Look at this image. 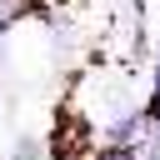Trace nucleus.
I'll use <instances>...</instances> for the list:
<instances>
[{"label": "nucleus", "instance_id": "1", "mask_svg": "<svg viewBox=\"0 0 160 160\" xmlns=\"http://www.w3.org/2000/svg\"><path fill=\"white\" fill-rule=\"evenodd\" d=\"M145 135H150V120H145L140 105H115L100 120V140L105 145H145Z\"/></svg>", "mask_w": 160, "mask_h": 160}, {"label": "nucleus", "instance_id": "2", "mask_svg": "<svg viewBox=\"0 0 160 160\" xmlns=\"http://www.w3.org/2000/svg\"><path fill=\"white\" fill-rule=\"evenodd\" d=\"M10 160H45V140L40 135H20L10 145Z\"/></svg>", "mask_w": 160, "mask_h": 160}, {"label": "nucleus", "instance_id": "3", "mask_svg": "<svg viewBox=\"0 0 160 160\" xmlns=\"http://www.w3.org/2000/svg\"><path fill=\"white\" fill-rule=\"evenodd\" d=\"M95 160H140V145H100Z\"/></svg>", "mask_w": 160, "mask_h": 160}, {"label": "nucleus", "instance_id": "4", "mask_svg": "<svg viewBox=\"0 0 160 160\" xmlns=\"http://www.w3.org/2000/svg\"><path fill=\"white\" fill-rule=\"evenodd\" d=\"M140 110H145V120H150V130H160V90H150Z\"/></svg>", "mask_w": 160, "mask_h": 160}, {"label": "nucleus", "instance_id": "5", "mask_svg": "<svg viewBox=\"0 0 160 160\" xmlns=\"http://www.w3.org/2000/svg\"><path fill=\"white\" fill-rule=\"evenodd\" d=\"M140 160H160V130H150V135H145V145H140Z\"/></svg>", "mask_w": 160, "mask_h": 160}, {"label": "nucleus", "instance_id": "6", "mask_svg": "<svg viewBox=\"0 0 160 160\" xmlns=\"http://www.w3.org/2000/svg\"><path fill=\"white\" fill-rule=\"evenodd\" d=\"M150 90H160V50H155V65H150Z\"/></svg>", "mask_w": 160, "mask_h": 160}]
</instances>
